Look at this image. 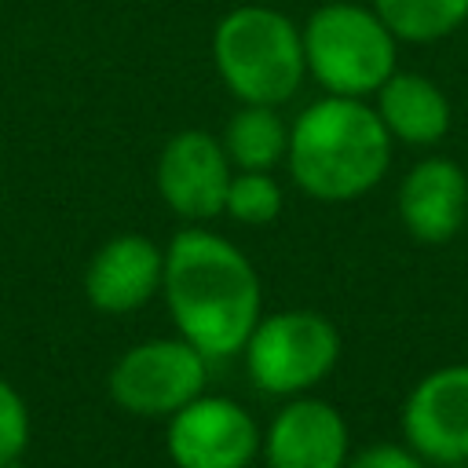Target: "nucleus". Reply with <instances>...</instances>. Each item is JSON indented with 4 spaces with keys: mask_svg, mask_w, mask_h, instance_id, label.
Masks as SVG:
<instances>
[{
    "mask_svg": "<svg viewBox=\"0 0 468 468\" xmlns=\"http://www.w3.org/2000/svg\"><path fill=\"white\" fill-rule=\"evenodd\" d=\"M161 292L179 336L208 362L238 355L263 314L256 267L234 241L205 227H186L168 241Z\"/></svg>",
    "mask_w": 468,
    "mask_h": 468,
    "instance_id": "1",
    "label": "nucleus"
},
{
    "mask_svg": "<svg viewBox=\"0 0 468 468\" xmlns=\"http://www.w3.org/2000/svg\"><path fill=\"white\" fill-rule=\"evenodd\" d=\"M391 143L377 106L325 95L292 121L285 161L307 197L336 205L369 194L388 176Z\"/></svg>",
    "mask_w": 468,
    "mask_h": 468,
    "instance_id": "2",
    "label": "nucleus"
},
{
    "mask_svg": "<svg viewBox=\"0 0 468 468\" xmlns=\"http://www.w3.org/2000/svg\"><path fill=\"white\" fill-rule=\"evenodd\" d=\"M212 58L227 91L260 106H282L307 77L303 33L289 15L263 4H245L219 18Z\"/></svg>",
    "mask_w": 468,
    "mask_h": 468,
    "instance_id": "3",
    "label": "nucleus"
},
{
    "mask_svg": "<svg viewBox=\"0 0 468 468\" xmlns=\"http://www.w3.org/2000/svg\"><path fill=\"white\" fill-rule=\"evenodd\" d=\"M300 33L307 73L329 95L366 99L395 73V33L373 7L344 0L325 4Z\"/></svg>",
    "mask_w": 468,
    "mask_h": 468,
    "instance_id": "4",
    "label": "nucleus"
},
{
    "mask_svg": "<svg viewBox=\"0 0 468 468\" xmlns=\"http://www.w3.org/2000/svg\"><path fill=\"white\" fill-rule=\"evenodd\" d=\"M241 358L249 380L260 391L282 399L307 395L333 373L340 358V333L325 314L307 307L260 314L241 347Z\"/></svg>",
    "mask_w": 468,
    "mask_h": 468,
    "instance_id": "5",
    "label": "nucleus"
},
{
    "mask_svg": "<svg viewBox=\"0 0 468 468\" xmlns=\"http://www.w3.org/2000/svg\"><path fill=\"white\" fill-rule=\"evenodd\" d=\"M208 358L183 336L128 347L110 369V395L132 417H172L205 391Z\"/></svg>",
    "mask_w": 468,
    "mask_h": 468,
    "instance_id": "6",
    "label": "nucleus"
},
{
    "mask_svg": "<svg viewBox=\"0 0 468 468\" xmlns=\"http://www.w3.org/2000/svg\"><path fill=\"white\" fill-rule=\"evenodd\" d=\"M165 446L176 468H249L263 431L241 402L201 391L168 417Z\"/></svg>",
    "mask_w": 468,
    "mask_h": 468,
    "instance_id": "7",
    "label": "nucleus"
},
{
    "mask_svg": "<svg viewBox=\"0 0 468 468\" xmlns=\"http://www.w3.org/2000/svg\"><path fill=\"white\" fill-rule=\"evenodd\" d=\"M402 439L439 468L468 461V362L424 373L402 402Z\"/></svg>",
    "mask_w": 468,
    "mask_h": 468,
    "instance_id": "8",
    "label": "nucleus"
},
{
    "mask_svg": "<svg viewBox=\"0 0 468 468\" xmlns=\"http://www.w3.org/2000/svg\"><path fill=\"white\" fill-rule=\"evenodd\" d=\"M234 165L223 143L208 132L186 128L172 135L157 157L161 201L183 219H212L223 212Z\"/></svg>",
    "mask_w": 468,
    "mask_h": 468,
    "instance_id": "9",
    "label": "nucleus"
},
{
    "mask_svg": "<svg viewBox=\"0 0 468 468\" xmlns=\"http://www.w3.org/2000/svg\"><path fill=\"white\" fill-rule=\"evenodd\" d=\"M267 468H344L351 457V431L344 413L311 395H292L263 431Z\"/></svg>",
    "mask_w": 468,
    "mask_h": 468,
    "instance_id": "10",
    "label": "nucleus"
},
{
    "mask_svg": "<svg viewBox=\"0 0 468 468\" xmlns=\"http://www.w3.org/2000/svg\"><path fill=\"white\" fill-rule=\"evenodd\" d=\"M395 205L417 241L442 245L468 223V176L450 157H424L402 176Z\"/></svg>",
    "mask_w": 468,
    "mask_h": 468,
    "instance_id": "11",
    "label": "nucleus"
},
{
    "mask_svg": "<svg viewBox=\"0 0 468 468\" xmlns=\"http://www.w3.org/2000/svg\"><path fill=\"white\" fill-rule=\"evenodd\" d=\"M165 252L143 234L110 238L84 271L88 300L106 314H124L143 307L154 292H161Z\"/></svg>",
    "mask_w": 468,
    "mask_h": 468,
    "instance_id": "12",
    "label": "nucleus"
},
{
    "mask_svg": "<svg viewBox=\"0 0 468 468\" xmlns=\"http://www.w3.org/2000/svg\"><path fill=\"white\" fill-rule=\"evenodd\" d=\"M377 113L391 139L406 146H435L450 132L446 91L420 73H391L377 88Z\"/></svg>",
    "mask_w": 468,
    "mask_h": 468,
    "instance_id": "13",
    "label": "nucleus"
},
{
    "mask_svg": "<svg viewBox=\"0 0 468 468\" xmlns=\"http://www.w3.org/2000/svg\"><path fill=\"white\" fill-rule=\"evenodd\" d=\"M223 150L234 168L245 172H271L278 161H285L289 150V124L278 117V106L245 102L223 128Z\"/></svg>",
    "mask_w": 468,
    "mask_h": 468,
    "instance_id": "14",
    "label": "nucleus"
},
{
    "mask_svg": "<svg viewBox=\"0 0 468 468\" xmlns=\"http://www.w3.org/2000/svg\"><path fill=\"white\" fill-rule=\"evenodd\" d=\"M373 11L406 44H431L468 22V0H373Z\"/></svg>",
    "mask_w": 468,
    "mask_h": 468,
    "instance_id": "15",
    "label": "nucleus"
},
{
    "mask_svg": "<svg viewBox=\"0 0 468 468\" xmlns=\"http://www.w3.org/2000/svg\"><path fill=\"white\" fill-rule=\"evenodd\" d=\"M223 212L245 227H263L282 212V186L271 172H245L238 168V176H230L227 186V201Z\"/></svg>",
    "mask_w": 468,
    "mask_h": 468,
    "instance_id": "16",
    "label": "nucleus"
},
{
    "mask_svg": "<svg viewBox=\"0 0 468 468\" xmlns=\"http://www.w3.org/2000/svg\"><path fill=\"white\" fill-rule=\"evenodd\" d=\"M26 446H29V410H26V399L0 377V468L18 464Z\"/></svg>",
    "mask_w": 468,
    "mask_h": 468,
    "instance_id": "17",
    "label": "nucleus"
},
{
    "mask_svg": "<svg viewBox=\"0 0 468 468\" xmlns=\"http://www.w3.org/2000/svg\"><path fill=\"white\" fill-rule=\"evenodd\" d=\"M344 468H428V461L410 442H373L351 453Z\"/></svg>",
    "mask_w": 468,
    "mask_h": 468,
    "instance_id": "18",
    "label": "nucleus"
},
{
    "mask_svg": "<svg viewBox=\"0 0 468 468\" xmlns=\"http://www.w3.org/2000/svg\"><path fill=\"white\" fill-rule=\"evenodd\" d=\"M450 468H468V461H464V464H450Z\"/></svg>",
    "mask_w": 468,
    "mask_h": 468,
    "instance_id": "19",
    "label": "nucleus"
}]
</instances>
